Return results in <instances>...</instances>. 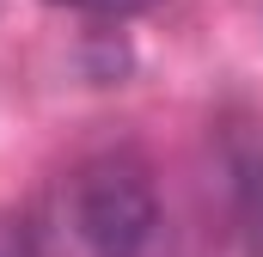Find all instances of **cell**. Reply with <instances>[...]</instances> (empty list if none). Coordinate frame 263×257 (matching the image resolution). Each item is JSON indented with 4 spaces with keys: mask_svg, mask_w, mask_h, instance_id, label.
<instances>
[{
    "mask_svg": "<svg viewBox=\"0 0 263 257\" xmlns=\"http://www.w3.org/2000/svg\"><path fill=\"white\" fill-rule=\"evenodd\" d=\"M153 227L159 190L135 153H86L62 166L25 214L31 257H141Z\"/></svg>",
    "mask_w": 263,
    "mask_h": 257,
    "instance_id": "6da1fadb",
    "label": "cell"
},
{
    "mask_svg": "<svg viewBox=\"0 0 263 257\" xmlns=\"http://www.w3.org/2000/svg\"><path fill=\"white\" fill-rule=\"evenodd\" d=\"M233 172V196H239V227L251 233V245H263V147H233L227 153Z\"/></svg>",
    "mask_w": 263,
    "mask_h": 257,
    "instance_id": "7a4b0ae2",
    "label": "cell"
},
{
    "mask_svg": "<svg viewBox=\"0 0 263 257\" xmlns=\"http://www.w3.org/2000/svg\"><path fill=\"white\" fill-rule=\"evenodd\" d=\"M55 6H73V12H110V19H129V12H153L159 0H55Z\"/></svg>",
    "mask_w": 263,
    "mask_h": 257,
    "instance_id": "3957f363",
    "label": "cell"
},
{
    "mask_svg": "<svg viewBox=\"0 0 263 257\" xmlns=\"http://www.w3.org/2000/svg\"><path fill=\"white\" fill-rule=\"evenodd\" d=\"M0 257H31V233H25V214L0 221Z\"/></svg>",
    "mask_w": 263,
    "mask_h": 257,
    "instance_id": "277c9868",
    "label": "cell"
}]
</instances>
